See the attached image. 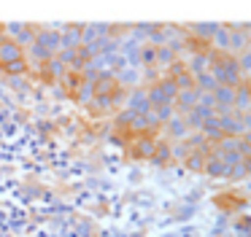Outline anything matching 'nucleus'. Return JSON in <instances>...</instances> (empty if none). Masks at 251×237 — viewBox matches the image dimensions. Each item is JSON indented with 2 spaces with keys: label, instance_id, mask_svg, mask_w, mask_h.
I'll return each mask as SVG.
<instances>
[{
  "label": "nucleus",
  "instance_id": "obj_1",
  "mask_svg": "<svg viewBox=\"0 0 251 237\" xmlns=\"http://www.w3.org/2000/svg\"><path fill=\"white\" fill-rule=\"evenodd\" d=\"M35 43H41V46H44L46 51H51L54 57L62 51L60 30H51V27H41V30H35Z\"/></svg>",
  "mask_w": 251,
  "mask_h": 237
},
{
  "label": "nucleus",
  "instance_id": "obj_5",
  "mask_svg": "<svg viewBox=\"0 0 251 237\" xmlns=\"http://www.w3.org/2000/svg\"><path fill=\"white\" fill-rule=\"evenodd\" d=\"M116 86V78L111 73H100L98 81H95V97L98 100H103V97H111V92H114Z\"/></svg>",
  "mask_w": 251,
  "mask_h": 237
},
{
  "label": "nucleus",
  "instance_id": "obj_6",
  "mask_svg": "<svg viewBox=\"0 0 251 237\" xmlns=\"http://www.w3.org/2000/svg\"><path fill=\"white\" fill-rule=\"evenodd\" d=\"M60 38H62V48H81V27H65L60 30Z\"/></svg>",
  "mask_w": 251,
  "mask_h": 237
},
{
  "label": "nucleus",
  "instance_id": "obj_2",
  "mask_svg": "<svg viewBox=\"0 0 251 237\" xmlns=\"http://www.w3.org/2000/svg\"><path fill=\"white\" fill-rule=\"evenodd\" d=\"M6 30L11 32L8 38H14V41H17L22 48H27V46H33V43H35V27H33V24H22V22H11V24H6Z\"/></svg>",
  "mask_w": 251,
  "mask_h": 237
},
{
  "label": "nucleus",
  "instance_id": "obj_3",
  "mask_svg": "<svg viewBox=\"0 0 251 237\" xmlns=\"http://www.w3.org/2000/svg\"><path fill=\"white\" fill-rule=\"evenodd\" d=\"M17 59H25V48L14 38H0V65L17 62Z\"/></svg>",
  "mask_w": 251,
  "mask_h": 237
},
{
  "label": "nucleus",
  "instance_id": "obj_9",
  "mask_svg": "<svg viewBox=\"0 0 251 237\" xmlns=\"http://www.w3.org/2000/svg\"><path fill=\"white\" fill-rule=\"evenodd\" d=\"M73 97H76L81 105H84V102H89V100L95 97V84H89V81H81V84H78V89L73 92Z\"/></svg>",
  "mask_w": 251,
  "mask_h": 237
},
{
  "label": "nucleus",
  "instance_id": "obj_8",
  "mask_svg": "<svg viewBox=\"0 0 251 237\" xmlns=\"http://www.w3.org/2000/svg\"><path fill=\"white\" fill-rule=\"evenodd\" d=\"M3 73H6V75H27V73H30V62H27V57H25V59H17V62L3 65Z\"/></svg>",
  "mask_w": 251,
  "mask_h": 237
},
{
  "label": "nucleus",
  "instance_id": "obj_4",
  "mask_svg": "<svg viewBox=\"0 0 251 237\" xmlns=\"http://www.w3.org/2000/svg\"><path fill=\"white\" fill-rule=\"evenodd\" d=\"M41 75H44L46 81H60V78H65V75H68V68L54 57V59H49L46 65H41Z\"/></svg>",
  "mask_w": 251,
  "mask_h": 237
},
{
  "label": "nucleus",
  "instance_id": "obj_7",
  "mask_svg": "<svg viewBox=\"0 0 251 237\" xmlns=\"http://www.w3.org/2000/svg\"><path fill=\"white\" fill-rule=\"evenodd\" d=\"M25 57L35 59L38 65H46L49 59H54V54H51V51H46V48L41 46V43H33V46H27V48H25Z\"/></svg>",
  "mask_w": 251,
  "mask_h": 237
}]
</instances>
